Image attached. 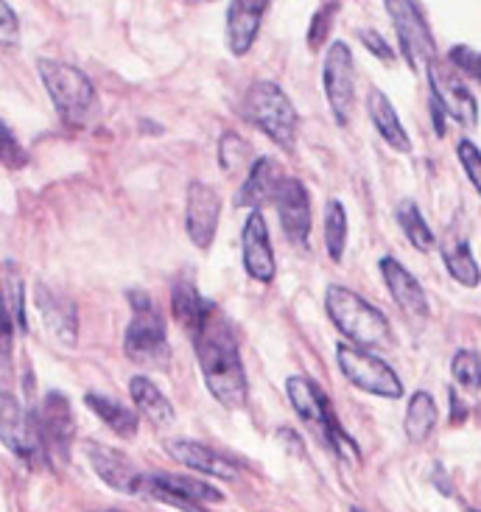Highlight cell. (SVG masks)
Masks as SVG:
<instances>
[{"instance_id":"obj_9","label":"cell","mask_w":481,"mask_h":512,"mask_svg":"<svg viewBox=\"0 0 481 512\" xmlns=\"http://www.w3.org/2000/svg\"><path fill=\"white\" fill-rule=\"evenodd\" d=\"M0 434H3V445L14 457L23 459L28 465H37V468L45 465L48 448L34 426V417L20 406L12 392H3V398H0Z\"/></svg>"},{"instance_id":"obj_5","label":"cell","mask_w":481,"mask_h":512,"mask_svg":"<svg viewBox=\"0 0 481 512\" xmlns=\"http://www.w3.org/2000/svg\"><path fill=\"white\" fill-rule=\"evenodd\" d=\"M132 319L126 325L124 350L129 359L140 367H160L168 364V336L165 322L146 291H129Z\"/></svg>"},{"instance_id":"obj_6","label":"cell","mask_w":481,"mask_h":512,"mask_svg":"<svg viewBox=\"0 0 481 512\" xmlns=\"http://www.w3.org/2000/svg\"><path fill=\"white\" fill-rule=\"evenodd\" d=\"M336 361H339V370H342L344 378L361 392H370V395H378L386 401H398L403 395L400 375L381 356L370 353L367 347L339 345L336 347Z\"/></svg>"},{"instance_id":"obj_44","label":"cell","mask_w":481,"mask_h":512,"mask_svg":"<svg viewBox=\"0 0 481 512\" xmlns=\"http://www.w3.org/2000/svg\"><path fill=\"white\" fill-rule=\"evenodd\" d=\"M353 512H361V510H353Z\"/></svg>"},{"instance_id":"obj_15","label":"cell","mask_w":481,"mask_h":512,"mask_svg":"<svg viewBox=\"0 0 481 512\" xmlns=\"http://www.w3.org/2000/svg\"><path fill=\"white\" fill-rule=\"evenodd\" d=\"M34 300H37V311H40L42 322L48 325V331L62 347L73 350L79 342V311L76 303L68 300L65 294H59L51 286L40 283L34 289Z\"/></svg>"},{"instance_id":"obj_26","label":"cell","mask_w":481,"mask_h":512,"mask_svg":"<svg viewBox=\"0 0 481 512\" xmlns=\"http://www.w3.org/2000/svg\"><path fill=\"white\" fill-rule=\"evenodd\" d=\"M84 403L93 409V415L101 420V423H107L118 437H135L140 429V417L132 412V409H126L124 403H118L110 395H101V392H87L84 395Z\"/></svg>"},{"instance_id":"obj_20","label":"cell","mask_w":481,"mask_h":512,"mask_svg":"<svg viewBox=\"0 0 481 512\" xmlns=\"http://www.w3.org/2000/svg\"><path fill=\"white\" fill-rule=\"evenodd\" d=\"M283 171L277 166V160L272 157H258L252 168H249L247 180L241 185V191L235 196V202L241 205V208H249V210H258L263 202H275V194L277 188L283 185Z\"/></svg>"},{"instance_id":"obj_21","label":"cell","mask_w":481,"mask_h":512,"mask_svg":"<svg viewBox=\"0 0 481 512\" xmlns=\"http://www.w3.org/2000/svg\"><path fill=\"white\" fill-rule=\"evenodd\" d=\"M286 392H289V401L294 406V412L303 417L308 426H317L322 429L325 420L330 415V401L325 398V392L305 375H291L286 381Z\"/></svg>"},{"instance_id":"obj_17","label":"cell","mask_w":481,"mask_h":512,"mask_svg":"<svg viewBox=\"0 0 481 512\" xmlns=\"http://www.w3.org/2000/svg\"><path fill=\"white\" fill-rule=\"evenodd\" d=\"M269 0H230L227 6V48L233 56H247L258 40Z\"/></svg>"},{"instance_id":"obj_16","label":"cell","mask_w":481,"mask_h":512,"mask_svg":"<svg viewBox=\"0 0 481 512\" xmlns=\"http://www.w3.org/2000/svg\"><path fill=\"white\" fill-rule=\"evenodd\" d=\"M275 208L283 233L289 236V241L303 247L311 236V196L305 191L303 182L286 177L283 185L277 188Z\"/></svg>"},{"instance_id":"obj_7","label":"cell","mask_w":481,"mask_h":512,"mask_svg":"<svg viewBox=\"0 0 481 512\" xmlns=\"http://www.w3.org/2000/svg\"><path fill=\"white\" fill-rule=\"evenodd\" d=\"M386 14L395 26L400 51L406 56L409 68L423 70L437 62V42L431 37L426 17L414 0H384Z\"/></svg>"},{"instance_id":"obj_18","label":"cell","mask_w":481,"mask_h":512,"mask_svg":"<svg viewBox=\"0 0 481 512\" xmlns=\"http://www.w3.org/2000/svg\"><path fill=\"white\" fill-rule=\"evenodd\" d=\"M165 454L177 459L179 465H185V468H191L196 473H205V476H213V479H221V482H235L238 479V468L230 459H224L213 448L196 443V440H182V437L165 440Z\"/></svg>"},{"instance_id":"obj_10","label":"cell","mask_w":481,"mask_h":512,"mask_svg":"<svg viewBox=\"0 0 481 512\" xmlns=\"http://www.w3.org/2000/svg\"><path fill=\"white\" fill-rule=\"evenodd\" d=\"M31 417H34V426L40 431L48 454L68 459L70 445H73V437H76V420H73V409H70L68 398L62 392H48L34 406Z\"/></svg>"},{"instance_id":"obj_1","label":"cell","mask_w":481,"mask_h":512,"mask_svg":"<svg viewBox=\"0 0 481 512\" xmlns=\"http://www.w3.org/2000/svg\"><path fill=\"white\" fill-rule=\"evenodd\" d=\"M193 350L210 395L227 409H241L249 398L247 370L233 328L219 311H213L205 319V325L193 331Z\"/></svg>"},{"instance_id":"obj_27","label":"cell","mask_w":481,"mask_h":512,"mask_svg":"<svg viewBox=\"0 0 481 512\" xmlns=\"http://www.w3.org/2000/svg\"><path fill=\"white\" fill-rule=\"evenodd\" d=\"M0 297H3V308L9 319L14 322V331L28 333V319H26V291H23V275L20 269L14 266V261H3L0 266Z\"/></svg>"},{"instance_id":"obj_39","label":"cell","mask_w":481,"mask_h":512,"mask_svg":"<svg viewBox=\"0 0 481 512\" xmlns=\"http://www.w3.org/2000/svg\"><path fill=\"white\" fill-rule=\"evenodd\" d=\"M17 34H20V20H17L12 6L3 0V6H0V40H3V45H12Z\"/></svg>"},{"instance_id":"obj_25","label":"cell","mask_w":481,"mask_h":512,"mask_svg":"<svg viewBox=\"0 0 481 512\" xmlns=\"http://www.w3.org/2000/svg\"><path fill=\"white\" fill-rule=\"evenodd\" d=\"M171 308H174V317L188 331H196L199 325H205V319L216 311L213 303H207L205 297L196 291L191 280H177L174 283V289H171Z\"/></svg>"},{"instance_id":"obj_11","label":"cell","mask_w":481,"mask_h":512,"mask_svg":"<svg viewBox=\"0 0 481 512\" xmlns=\"http://www.w3.org/2000/svg\"><path fill=\"white\" fill-rule=\"evenodd\" d=\"M428 73V84H431V98L442 107L445 115H451L456 124L476 126L479 124V104L468 90V84L456 76L454 70L442 68L440 62H434Z\"/></svg>"},{"instance_id":"obj_8","label":"cell","mask_w":481,"mask_h":512,"mask_svg":"<svg viewBox=\"0 0 481 512\" xmlns=\"http://www.w3.org/2000/svg\"><path fill=\"white\" fill-rule=\"evenodd\" d=\"M322 84H325V96H328L336 124L347 126L356 107V62L347 42L336 40L328 48L325 65H322Z\"/></svg>"},{"instance_id":"obj_13","label":"cell","mask_w":481,"mask_h":512,"mask_svg":"<svg viewBox=\"0 0 481 512\" xmlns=\"http://www.w3.org/2000/svg\"><path fill=\"white\" fill-rule=\"evenodd\" d=\"M221 216V196L207 182L188 185V208H185V227L193 247L207 250L216 238Z\"/></svg>"},{"instance_id":"obj_33","label":"cell","mask_w":481,"mask_h":512,"mask_svg":"<svg viewBox=\"0 0 481 512\" xmlns=\"http://www.w3.org/2000/svg\"><path fill=\"white\" fill-rule=\"evenodd\" d=\"M322 434L328 437V443L333 445V451L339 454V457H344L347 462H353V465H358L361 462V451H358V445L350 440V434L339 426V420H336V412L330 409L328 420H325V426H322Z\"/></svg>"},{"instance_id":"obj_41","label":"cell","mask_w":481,"mask_h":512,"mask_svg":"<svg viewBox=\"0 0 481 512\" xmlns=\"http://www.w3.org/2000/svg\"><path fill=\"white\" fill-rule=\"evenodd\" d=\"M154 499L163 501L168 507H177L182 512H207L202 504H196V501H188V499H179V496H171V493H163V490H149Z\"/></svg>"},{"instance_id":"obj_40","label":"cell","mask_w":481,"mask_h":512,"mask_svg":"<svg viewBox=\"0 0 481 512\" xmlns=\"http://www.w3.org/2000/svg\"><path fill=\"white\" fill-rule=\"evenodd\" d=\"M358 40L364 42V45L370 48L372 54L381 56L384 62H392V59H395L392 48H389V42H386L381 34H375V31H367V28H361V31H358Z\"/></svg>"},{"instance_id":"obj_30","label":"cell","mask_w":481,"mask_h":512,"mask_svg":"<svg viewBox=\"0 0 481 512\" xmlns=\"http://www.w3.org/2000/svg\"><path fill=\"white\" fill-rule=\"evenodd\" d=\"M398 224L400 230L406 233V238H409V244H412L414 250H434V233H431V227H428V222L423 219V213H420V208L414 205L412 199H406V202H400L398 205Z\"/></svg>"},{"instance_id":"obj_3","label":"cell","mask_w":481,"mask_h":512,"mask_svg":"<svg viewBox=\"0 0 481 512\" xmlns=\"http://www.w3.org/2000/svg\"><path fill=\"white\" fill-rule=\"evenodd\" d=\"M37 73L54 101L56 115L65 124L87 126L93 121L98 110V93L93 82L87 79V73L73 65H65V62H56V59H40Z\"/></svg>"},{"instance_id":"obj_12","label":"cell","mask_w":481,"mask_h":512,"mask_svg":"<svg viewBox=\"0 0 481 512\" xmlns=\"http://www.w3.org/2000/svg\"><path fill=\"white\" fill-rule=\"evenodd\" d=\"M84 454L90 459V468L96 476L112 490L124 493V496H135L140 490H146V476L138 471V465L132 459L121 454L118 448L101 443H87Z\"/></svg>"},{"instance_id":"obj_36","label":"cell","mask_w":481,"mask_h":512,"mask_svg":"<svg viewBox=\"0 0 481 512\" xmlns=\"http://www.w3.org/2000/svg\"><path fill=\"white\" fill-rule=\"evenodd\" d=\"M448 59H451V65H454L459 73H465L468 79L481 84V51L470 48V45H454V48L448 51Z\"/></svg>"},{"instance_id":"obj_38","label":"cell","mask_w":481,"mask_h":512,"mask_svg":"<svg viewBox=\"0 0 481 512\" xmlns=\"http://www.w3.org/2000/svg\"><path fill=\"white\" fill-rule=\"evenodd\" d=\"M3 163H6V168H20L28 163L26 152L20 149L9 124H3Z\"/></svg>"},{"instance_id":"obj_42","label":"cell","mask_w":481,"mask_h":512,"mask_svg":"<svg viewBox=\"0 0 481 512\" xmlns=\"http://www.w3.org/2000/svg\"><path fill=\"white\" fill-rule=\"evenodd\" d=\"M451 406H454V415H451V420H454V423H462V420L468 417V406H462L456 389H451Z\"/></svg>"},{"instance_id":"obj_31","label":"cell","mask_w":481,"mask_h":512,"mask_svg":"<svg viewBox=\"0 0 481 512\" xmlns=\"http://www.w3.org/2000/svg\"><path fill=\"white\" fill-rule=\"evenodd\" d=\"M325 247L333 263H342L347 247V210L339 199H330L325 208Z\"/></svg>"},{"instance_id":"obj_2","label":"cell","mask_w":481,"mask_h":512,"mask_svg":"<svg viewBox=\"0 0 481 512\" xmlns=\"http://www.w3.org/2000/svg\"><path fill=\"white\" fill-rule=\"evenodd\" d=\"M325 308L333 325L358 347H389L392 345V328L381 308L367 303L361 294L344 289V286H328L325 291Z\"/></svg>"},{"instance_id":"obj_19","label":"cell","mask_w":481,"mask_h":512,"mask_svg":"<svg viewBox=\"0 0 481 512\" xmlns=\"http://www.w3.org/2000/svg\"><path fill=\"white\" fill-rule=\"evenodd\" d=\"M381 275H384V283L386 289H389V294H392V300H395L409 317H428L426 291L420 286V280H417L403 263L395 261L392 255H386V258H381Z\"/></svg>"},{"instance_id":"obj_34","label":"cell","mask_w":481,"mask_h":512,"mask_svg":"<svg viewBox=\"0 0 481 512\" xmlns=\"http://www.w3.org/2000/svg\"><path fill=\"white\" fill-rule=\"evenodd\" d=\"M249 160V143L244 138H238L235 132H227L219 140V163L227 174H233L238 168L247 166Z\"/></svg>"},{"instance_id":"obj_29","label":"cell","mask_w":481,"mask_h":512,"mask_svg":"<svg viewBox=\"0 0 481 512\" xmlns=\"http://www.w3.org/2000/svg\"><path fill=\"white\" fill-rule=\"evenodd\" d=\"M442 261L448 266V272L454 277L456 283L468 286V289H476L481 283V269L473 252H470L468 241H454L442 250Z\"/></svg>"},{"instance_id":"obj_14","label":"cell","mask_w":481,"mask_h":512,"mask_svg":"<svg viewBox=\"0 0 481 512\" xmlns=\"http://www.w3.org/2000/svg\"><path fill=\"white\" fill-rule=\"evenodd\" d=\"M241 255H244V269L252 280H258V283L275 280V250H272L269 227H266L261 210H252L244 230H241Z\"/></svg>"},{"instance_id":"obj_24","label":"cell","mask_w":481,"mask_h":512,"mask_svg":"<svg viewBox=\"0 0 481 512\" xmlns=\"http://www.w3.org/2000/svg\"><path fill=\"white\" fill-rule=\"evenodd\" d=\"M146 490H163V493L196 501V504H219V501H224L221 490H216V487L199 482V479H191V476H174V473H154V476H149Z\"/></svg>"},{"instance_id":"obj_32","label":"cell","mask_w":481,"mask_h":512,"mask_svg":"<svg viewBox=\"0 0 481 512\" xmlns=\"http://www.w3.org/2000/svg\"><path fill=\"white\" fill-rule=\"evenodd\" d=\"M451 373L459 387L479 392L481 389V356L476 350H459L451 361Z\"/></svg>"},{"instance_id":"obj_4","label":"cell","mask_w":481,"mask_h":512,"mask_svg":"<svg viewBox=\"0 0 481 512\" xmlns=\"http://www.w3.org/2000/svg\"><path fill=\"white\" fill-rule=\"evenodd\" d=\"M241 112L249 124L261 129L269 140H275L280 149H294L297 143V126H300V115L294 110L291 98L269 79H258L249 84L244 93V104Z\"/></svg>"},{"instance_id":"obj_23","label":"cell","mask_w":481,"mask_h":512,"mask_svg":"<svg viewBox=\"0 0 481 512\" xmlns=\"http://www.w3.org/2000/svg\"><path fill=\"white\" fill-rule=\"evenodd\" d=\"M129 395H132V401L138 406L140 415H146L152 420V426H171L174 423V406L171 401L165 398L160 389L154 387V381H149L146 375H135V378H129Z\"/></svg>"},{"instance_id":"obj_37","label":"cell","mask_w":481,"mask_h":512,"mask_svg":"<svg viewBox=\"0 0 481 512\" xmlns=\"http://www.w3.org/2000/svg\"><path fill=\"white\" fill-rule=\"evenodd\" d=\"M456 154H459V163H462V168H465L468 180L473 182V188H476L481 196V152H479V146H476L473 140H459Z\"/></svg>"},{"instance_id":"obj_28","label":"cell","mask_w":481,"mask_h":512,"mask_svg":"<svg viewBox=\"0 0 481 512\" xmlns=\"http://www.w3.org/2000/svg\"><path fill=\"white\" fill-rule=\"evenodd\" d=\"M437 415H440V409H437V401L431 398V392H426V389L414 392L412 401L406 406V420H403L406 437L412 443H426L434 426H437Z\"/></svg>"},{"instance_id":"obj_43","label":"cell","mask_w":481,"mask_h":512,"mask_svg":"<svg viewBox=\"0 0 481 512\" xmlns=\"http://www.w3.org/2000/svg\"><path fill=\"white\" fill-rule=\"evenodd\" d=\"M107 512H118V510H107Z\"/></svg>"},{"instance_id":"obj_22","label":"cell","mask_w":481,"mask_h":512,"mask_svg":"<svg viewBox=\"0 0 481 512\" xmlns=\"http://www.w3.org/2000/svg\"><path fill=\"white\" fill-rule=\"evenodd\" d=\"M367 110H370L372 126L378 129V135H381L395 152H412V138H409V132L403 129V124H400L398 112L392 107V101L386 98V93H381V90H370Z\"/></svg>"},{"instance_id":"obj_35","label":"cell","mask_w":481,"mask_h":512,"mask_svg":"<svg viewBox=\"0 0 481 512\" xmlns=\"http://www.w3.org/2000/svg\"><path fill=\"white\" fill-rule=\"evenodd\" d=\"M336 12H339V0L325 3V6L311 17V26H308V48H311V51L322 48V42L328 40V34L333 31V23H336Z\"/></svg>"}]
</instances>
